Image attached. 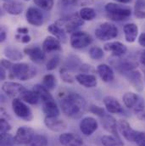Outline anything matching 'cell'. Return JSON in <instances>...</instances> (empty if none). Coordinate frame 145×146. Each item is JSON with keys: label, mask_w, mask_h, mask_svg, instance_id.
Returning <instances> with one entry per match:
<instances>
[{"label": "cell", "mask_w": 145, "mask_h": 146, "mask_svg": "<svg viewBox=\"0 0 145 146\" xmlns=\"http://www.w3.org/2000/svg\"><path fill=\"white\" fill-rule=\"evenodd\" d=\"M26 18L27 22L34 27L42 26L44 21L42 13L41 12V10H39L35 7L28 8L26 14Z\"/></svg>", "instance_id": "13"}, {"label": "cell", "mask_w": 145, "mask_h": 146, "mask_svg": "<svg viewBox=\"0 0 145 146\" xmlns=\"http://www.w3.org/2000/svg\"><path fill=\"white\" fill-rule=\"evenodd\" d=\"M125 39L127 42H134L138 34V27L134 23H129L123 27Z\"/></svg>", "instance_id": "24"}, {"label": "cell", "mask_w": 145, "mask_h": 146, "mask_svg": "<svg viewBox=\"0 0 145 146\" xmlns=\"http://www.w3.org/2000/svg\"><path fill=\"white\" fill-rule=\"evenodd\" d=\"M128 82L138 92H141L144 88V78L141 72L138 70H132L124 73Z\"/></svg>", "instance_id": "11"}, {"label": "cell", "mask_w": 145, "mask_h": 146, "mask_svg": "<svg viewBox=\"0 0 145 146\" xmlns=\"http://www.w3.org/2000/svg\"><path fill=\"white\" fill-rule=\"evenodd\" d=\"M3 9L9 15H18L21 14V12L24 9L23 3L18 2V1H9L4 2L3 3Z\"/></svg>", "instance_id": "23"}, {"label": "cell", "mask_w": 145, "mask_h": 146, "mask_svg": "<svg viewBox=\"0 0 145 146\" xmlns=\"http://www.w3.org/2000/svg\"><path fill=\"white\" fill-rule=\"evenodd\" d=\"M48 31L54 37H56L60 42H66V40H67L66 33L58 24L54 23V24L49 25L48 27Z\"/></svg>", "instance_id": "26"}, {"label": "cell", "mask_w": 145, "mask_h": 146, "mask_svg": "<svg viewBox=\"0 0 145 146\" xmlns=\"http://www.w3.org/2000/svg\"><path fill=\"white\" fill-rule=\"evenodd\" d=\"M95 36L100 41H109L118 36V29L109 22H104L95 30Z\"/></svg>", "instance_id": "5"}, {"label": "cell", "mask_w": 145, "mask_h": 146, "mask_svg": "<svg viewBox=\"0 0 145 146\" xmlns=\"http://www.w3.org/2000/svg\"><path fill=\"white\" fill-rule=\"evenodd\" d=\"M17 33H18V34L26 35V34H28L29 30H28V28H26V27H19V28L17 29Z\"/></svg>", "instance_id": "49"}, {"label": "cell", "mask_w": 145, "mask_h": 146, "mask_svg": "<svg viewBox=\"0 0 145 146\" xmlns=\"http://www.w3.org/2000/svg\"><path fill=\"white\" fill-rule=\"evenodd\" d=\"M97 72L100 78L105 82H111L114 79V72L112 68L106 64H100L99 66H98Z\"/></svg>", "instance_id": "25"}, {"label": "cell", "mask_w": 145, "mask_h": 146, "mask_svg": "<svg viewBox=\"0 0 145 146\" xmlns=\"http://www.w3.org/2000/svg\"><path fill=\"white\" fill-rule=\"evenodd\" d=\"M93 42V38L85 32H75L71 36L70 42L73 48L81 49L89 46Z\"/></svg>", "instance_id": "7"}, {"label": "cell", "mask_w": 145, "mask_h": 146, "mask_svg": "<svg viewBox=\"0 0 145 146\" xmlns=\"http://www.w3.org/2000/svg\"><path fill=\"white\" fill-rule=\"evenodd\" d=\"M3 53L8 60L11 61H19L23 59V54L21 51L13 47H6L3 49Z\"/></svg>", "instance_id": "29"}, {"label": "cell", "mask_w": 145, "mask_h": 146, "mask_svg": "<svg viewBox=\"0 0 145 146\" xmlns=\"http://www.w3.org/2000/svg\"><path fill=\"white\" fill-rule=\"evenodd\" d=\"M88 110H89L91 113H93V114H94V115H98V116H99V117H103V116L105 115V110L103 109L102 107L98 106H95V105L90 106Z\"/></svg>", "instance_id": "45"}, {"label": "cell", "mask_w": 145, "mask_h": 146, "mask_svg": "<svg viewBox=\"0 0 145 146\" xmlns=\"http://www.w3.org/2000/svg\"><path fill=\"white\" fill-rule=\"evenodd\" d=\"M79 15L83 21H93L96 17L95 10L91 7H83L80 9Z\"/></svg>", "instance_id": "33"}, {"label": "cell", "mask_w": 145, "mask_h": 146, "mask_svg": "<svg viewBox=\"0 0 145 146\" xmlns=\"http://www.w3.org/2000/svg\"><path fill=\"white\" fill-rule=\"evenodd\" d=\"M42 111L46 115V116L49 117H58L60 115V109L54 99H51L42 102Z\"/></svg>", "instance_id": "22"}, {"label": "cell", "mask_w": 145, "mask_h": 146, "mask_svg": "<svg viewBox=\"0 0 145 146\" xmlns=\"http://www.w3.org/2000/svg\"><path fill=\"white\" fill-rule=\"evenodd\" d=\"M15 144V137L12 134L7 133H1L0 135V146H14Z\"/></svg>", "instance_id": "36"}, {"label": "cell", "mask_w": 145, "mask_h": 146, "mask_svg": "<svg viewBox=\"0 0 145 146\" xmlns=\"http://www.w3.org/2000/svg\"><path fill=\"white\" fill-rule=\"evenodd\" d=\"M134 142L138 146H145V132L137 131Z\"/></svg>", "instance_id": "44"}, {"label": "cell", "mask_w": 145, "mask_h": 146, "mask_svg": "<svg viewBox=\"0 0 145 146\" xmlns=\"http://www.w3.org/2000/svg\"><path fill=\"white\" fill-rule=\"evenodd\" d=\"M101 123L103 127L108 133L118 139H121L118 133V122L112 115L105 114L103 117H101Z\"/></svg>", "instance_id": "12"}, {"label": "cell", "mask_w": 145, "mask_h": 146, "mask_svg": "<svg viewBox=\"0 0 145 146\" xmlns=\"http://www.w3.org/2000/svg\"><path fill=\"white\" fill-rule=\"evenodd\" d=\"M118 130L121 134L129 142H134L137 131L134 130L127 121L121 119L118 121Z\"/></svg>", "instance_id": "15"}, {"label": "cell", "mask_w": 145, "mask_h": 146, "mask_svg": "<svg viewBox=\"0 0 145 146\" xmlns=\"http://www.w3.org/2000/svg\"><path fill=\"white\" fill-rule=\"evenodd\" d=\"M62 112L72 119L81 118L87 110L86 100L77 93H68L60 99Z\"/></svg>", "instance_id": "1"}, {"label": "cell", "mask_w": 145, "mask_h": 146, "mask_svg": "<svg viewBox=\"0 0 145 146\" xmlns=\"http://www.w3.org/2000/svg\"><path fill=\"white\" fill-rule=\"evenodd\" d=\"M140 61L145 66V50H144L140 54Z\"/></svg>", "instance_id": "53"}, {"label": "cell", "mask_w": 145, "mask_h": 146, "mask_svg": "<svg viewBox=\"0 0 145 146\" xmlns=\"http://www.w3.org/2000/svg\"><path fill=\"white\" fill-rule=\"evenodd\" d=\"M102 145L104 146H124L121 139H118L113 135H105L101 139Z\"/></svg>", "instance_id": "32"}, {"label": "cell", "mask_w": 145, "mask_h": 146, "mask_svg": "<svg viewBox=\"0 0 145 146\" xmlns=\"http://www.w3.org/2000/svg\"><path fill=\"white\" fill-rule=\"evenodd\" d=\"M6 36H7V33H6V29L2 27H1V30H0V42H3L5 41L6 39Z\"/></svg>", "instance_id": "48"}, {"label": "cell", "mask_w": 145, "mask_h": 146, "mask_svg": "<svg viewBox=\"0 0 145 146\" xmlns=\"http://www.w3.org/2000/svg\"><path fill=\"white\" fill-rule=\"evenodd\" d=\"M60 77L61 79L67 83H72L75 80V78L73 76L71 73L69 72L66 68H62L60 71Z\"/></svg>", "instance_id": "41"}, {"label": "cell", "mask_w": 145, "mask_h": 146, "mask_svg": "<svg viewBox=\"0 0 145 146\" xmlns=\"http://www.w3.org/2000/svg\"><path fill=\"white\" fill-rule=\"evenodd\" d=\"M138 42L142 47L145 48V33H143L138 38Z\"/></svg>", "instance_id": "50"}, {"label": "cell", "mask_w": 145, "mask_h": 146, "mask_svg": "<svg viewBox=\"0 0 145 146\" xmlns=\"http://www.w3.org/2000/svg\"><path fill=\"white\" fill-rule=\"evenodd\" d=\"M44 124L49 130L55 133H60L66 130L67 127L66 122L62 119H59L58 117L46 116L44 118Z\"/></svg>", "instance_id": "14"}, {"label": "cell", "mask_w": 145, "mask_h": 146, "mask_svg": "<svg viewBox=\"0 0 145 146\" xmlns=\"http://www.w3.org/2000/svg\"><path fill=\"white\" fill-rule=\"evenodd\" d=\"M34 135H35V133L32 127H27V126H22L17 129L16 133L15 135V143L18 145H27L31 142Z\"/></svg>", "instance_id": "8"}, {"label": "cell", "mask_w": 145, "mask_h": 146, "mask_svg": "<svg viewBox=\"0 0 145 146\" xmlns=\"http://www.w3.org/2000/svg\"><path fill=\"white\" fill-rule=\"evenodd\" d=\"M138 99H139V96L134 93H132V92L126 93L122 98L124 105L128 109H133L135 107V106L137 105Z\"/></svg>", "instance_id": "31"}, {"label": "cell", "mask_w": 145, "mask_h": 146, "mask_svg": "<svg viewBox=\"0 0 145 146\" xmlns=\"http://www.w3.org/2000/svg\"><path fill=\"white\" fill-rule=\"evenodd\" d=\"M89 56L93 60H101L104 57V51L99 47L97 46L92 47L89 49Z\"/></svg>", "instance_id": "37"}, {"label": "cell", "mask_w": 145, "mask_h": 146, "mask_svg": "<svg viewBox=\"0 0 145 146\" xmlns=\"http://www.w3.org/2000/svg\"><path fill=\"white\" fill-rule=\"evenodd\" d=\"M135 15L139 19L145 18V4L143 0H138L136 3L135 8Z\"/></svg>", "instance_id": "38"}, {"label": "cell", "mask_w": 145, "mask_h": 146, "mask_svg": "<svg viewBox=\"0 0 145 146\" xmlns=\"http://www.w3.org/2000/svg\"><path fill=\"white\" fill-rule=\"evenodd\" d=\"M37 7L44 10H50L54 6V0H34Z\"/></svg>", "instance_id": "39"}, {"label": "cell", "mask_w": 145, "mask_h": 146, "mask_svg": "<svg viewBox=\"0 0 145 146\" xmlns=\"http://www.w3.org/2000/svg\"><path fill=\"white\" fill-rule=\"evenodd\" d=\"M104 48L105 51L110 52L115 57H121L124 55L127 51L126 46L118 41L109 42L105 43L104 46Z\"/></svg>", "instance_id": "17"}, {"label": "cell", "mask_w": 145, "mask_h": 146, "mask_svg": "<svg viewBox=\"0 0 145 146\" xmlns=\"http://www.w3.org/2000/svg\"><path fill=\"white\" fill-rule=\"evenodd\" d=\"M19 98L21 100H23L25 103H28L30 105H36L40 100L38 95L33 90H27V89H25Z\"/></svg>", "instance_id": "27"}, {"label": "cell", "mask_w": 145, "mask_h": 146, "mask_svg": "<svg viewBox=\"0 0 145 146\" xmlns=\"http://www.w3.org/2000/svg\"><path fill=\"white\" fill-rule=\"evenodd\" d=\"M138 67V63L132 61V60H120L117 65H115V68H117L121 72L125 73L132 70H135Z\"/></svg>", "instance_id": "30"}, {"label": "cell", "mask_w": 145, "mask_h": 146, "mask_svg": "<svg viewBox=\"0 0 145 146\" xmlns=\"http://www.w3.org/2000/svg\"><path fill=\"white\" fill-rule=\"evenodd\" d=\"M66 4H72L74 6H85L90 5L93 3V0H64Z\"/></svg>", "instance_id": "42"}, {"label": "cell", "mask_w": 145, "mask_h": 146, "mask_svg": "<svg viewBox=\"0 0 145 146\" xmlns=\"http://www.w3.org/2000/svg\"><path fill=\"white\" fill-rule=\"evenodd\" d=\"M55 23L58 24L61 28H63L66 33H73L75 32V29L84 24V21L81 18L79 13H74L72 15L60 19Z\"/></svg>", "instance_id": "4"}, {"label": "cell", "mask_w": 145, "mask_h": 146, "mask_svg": "<svg viewBox=\"0 0 145 146\" xmlns=\"http://www.w3.org/2000/svg\"><path fill=\"white\" fill-rule=\"evenodd\" d=\"M42 85L48 90H53L57 85V79L52 74H47L42 78Z\"/></svg>", "instance_id": "34"}, {"label": "cell", "mask_w": 145, "mask_h": 146, "mask_svg": "<svg viewBox=\"0 0 145 146\" xmlns=\"http://www.w3.org/2000/svg\"><path fill=\"white\" fill-rule=\"evenodd\" d=\"M25 1H30V0H25Z\"/></svg>", "instance_id": "56"}, {"label": "cell", "mask_w": 145, "mask_h": 146, "mask_svg": "<svg viewBox=\"0 0 145 146\" xmlns=\"http://www.w3.org/2000/svg\"><path fill=\"white\" fill-rule=\"evenodd\" d=\"M11 130V125L8 121V120L4 118H1L0 120V133H7Z\"/></svg>", "instance_id": "43"}, {"label": "cell", "mask_w": 145, "mask_h": 146, "mask_svg": "<svg viewBox=\"0 0 145 146\" xmlns=\"http://www.w3.org/2000/svg\"><path fill=\"white\" fill-rule=\"evenodd\" d=\"M25 87L15 82H5L2 84L3 92L10 98H18L25 90Z\"/></svg>", "instance_id": "9"}, {"label": "cell", "mask_w": 145, "mask_h": 146, "mask_svg": "<svg viewBox=\"0 0 145 146\" xmlns=\"http://www.w3.org/2000/svg\"><path fill=\"white\" fill-rule=\"evenodd\" d=\"M60 143L63 146H82V139L72 133H63L59 137Z\"/></svg>", "instance_id": "16"}, {"label": "cell", "mask_w": 145, "mask_h": 146, "mask_svg": "<svg viewBox=\"0 0 145 146\" xmlns=\"http://www.w3.org/2000/svg\"><path fill=\"white\" fill-rule=\"evenodd\" d=\"M48 139L45 135L42 134H36L34 135L31 142L26 146H48Z\"/></svg>", "instance_id": "35"}, {"label": "cell", "mask_w": 145, "mask_h": 146, "mask_svg": "<svg viewBox=\"0 0 145 146\" xmlns=\"http://www.w3.org/2000/svg\"><path fill=\"white\" fill-rule=\"evenodd\" d=\"M12 109L14 113L16 116L19 118L26 121H31L33 118V115L32 112V110L30 109L23 100H21L20 98H15L12 101Z\"/></svg>", "instance_id": "6"}, {"label": "cell", "mask_w": 145, "mask_h": 146, "mask_svg": "<svg viewBox=\"0 0 145 146\" xmlns=\"http://www.w3.org/2000/svg\"><path fill=\"white\" fill-rule=\"evenodd\" d=\"M75 81L81 86L87 88H95L98 84L97 77L93 75V74H86V73H81L77 74L75 76Z\"/></svg>", "instance_id": "19"}, {"label": "cell", "mask_w": 145, "mask_h": 146, "mask_svg": "<svg viewBox=\"0 0 145 146\" xmlns=\"http://www.w3.org/2000/svg\"><path fill=\"white\" fill-rule=\"evenodd\" d=\"M15 38L20 41L21 42H23V43H28L30 41H31V36H29L28 34H26V35H21V34H18L15 36Z\"/></svg>", "instance_id": "46"}, {"label": "cell", "mask_w": 145, "mask_h": 146, "mask_svg": "<svg viewBox=\"0 0 145 146\" xmlns=\"http://www.w3.org/2000/svg\"><path fill=\"white\" fill-rule=\"evenodd\" d=\"M60 62V57L59 55H55V56L52 57L50 60H48V61L47 62V65H46V69L48 71H53L57 68Z\"/></svg>", "instance_id": "40"}, {"label": "cell", "mask_w": 145, "mask_h": 146, "mask_svg": "<svg viewBox=\"0 0 145 146\" xmlns=\"http://www.w3.org/2000/svg\"><path fill=\"white\" fill-rule=\"evenodd\" d=\"M104 104L106 110L111 114H121L124 111L120 102L112 96H106L104 99Z\"/></svg>", "instance_id": "21"}, {"label": "cell", "mask_w": 145, "mask_h": 146, "mask_svg": "<svg viewBox=\"0 0 145 146\" xmlns=\"http://www.w3.org/2000/svg\"><path fill=\"white\" fill-rule=\"evenodd\" d=\"M10 72V76L21 81H27L35 77L36 68L27 63H16L14 64Z\"/></svg>", "instance_id": "2"}, {"label": "cell", "mask_w": 145, "mask_h": 146, "mask_svg": "<svg viewBox=\"0 0 145 146\" xmlns=\"http://www.w3.org/2000/svg\"><path fill=\"white\" fill-rule=\"evenodd\" d=\"M42 48L45 53H52L62 50L61 42L56 37L52 36H48L45 38L42 42Z\"/></svg>", "instance_id": "20"}, {"label": "cell", "mask_w": 145, "mask_h": 146, "mask_svg": "<svg viewBox=\"0 0 145 146\" xmlns=\"http://www.w3.org/2000/svg\"><path fill=\"white\" fill-rule=\"evenodd\" d=\"M107 16L111 21H122L127 20L132 15V11L127 7L121 6L115 3H108L105 7Z\"/></svg>", "instance_id": "3"}, {"label": "cell", "mask_w": 145, "mask_h": 146, "mask_svg": "<svg viewBox=\"0 0 145 146\" xmlns=\"http://www.w3.org/2000/svg\"><path fill=\"white\" fill-rule=\"evenodd\" d=\"M4 2H9V1H11V0H3Z\"/></svg>", "instance_id": "55"}, {"label": "cell", "mask_w": 145, "mask_h": 146, "mask_svg": "<svg viewBox=\"0 0 145 146\" xmlns=\"http://www.w3.org/2000/svg\"><path fill=\"white\" fill-rule=\"evenodd\" d=\"M115 1H116V2H118V3H130L132 0H115Z\"/></svg>", "instance_id": "54"}, {"label": "cell", "mask_w": 145, "mask_h": 146, "mask_svg": "<svg viewBox=\"0 0 145 146\" xmlns=\"http://www.w3.org/2000/svg\"><path fill=\"white\" fill-rule=\"evenodd\" d=\"M24 53L34 62H42L46 59L45 52L40 47L28 46L24 48Z\"/></svg>", "instance_id": "18"}, {"label": "cell", "mask_w": 145, "mask_h": 146, "mask_svg": "<svg viewBox=\"0 0 145 146\" xmlns=\"http://www.w3.org/2000/svg\"><path fill=\"white\" fill-rule=\"evenodd\" d=\"M0 78L1 80H4L6 78V70L3 67H0Z\"/></svg>", "instance_id": "51"}, {"label": "cell", "mask_w": 145, "mask_h": 146, "mask_svg": "<svg viewBox=\"0 0 145 146\" xmlns=\"http://www.w3.org/2000/svg\"><path fill=\"white\" fill-rule=\"evenodd\" d=\"M1 118H4V119H6V120H8V118L10 119L9 115H7L5 110L3 109V108H1Z\"/></svg>", "instance_id": "52"}, {"label": "cell", "mask_w": 145, "mask_h": 146, "mask_svg": "<svg viewBox=\"0 0 145 146\" xmlns=\"http://www.w3.org/2000/svg\"><path fill=\"white\" fill-rule=\"evenodd\" d=\"M80 130L85 136H91L95 133L99 127V123L97 120L91 116H87L83 118L80 122Z\"/></svg>", "instance_id": "10"}, {"label": "cell", "mask_w": 145, "mask_h": 146, "mask_svg": "<svg viewBox=\"0 0 145 146\" xmlns=\"http://www.w3.org/2000/svg\"><path fill=\"white\" fill-rule=\"evenodd\" d=\"M32 90L38 95V97H39L40 100L42 101V103L44 102V101H47L48 100L54 99L52 94L49 93V90L48 88H46L42 84H36V85H34Z\"/></svg>", "instance_id": "28"}, {"label": "cell", "mask_w": 145, "mask_h": 146, "mask_svg": "<svg viewBox=\"0 0 145 146\" xmlns=\"http://www.w3.org/2000/svg\"><path fill=\"white\" fill-rule=\"evenodd\" d=\"M14 64L11 63V61L9 60H5V59H2L1 60V66L3 67L5 70H9L10 71L12 66H13Z\"/></svg>", "instance_id": "47"}]
</instances>
